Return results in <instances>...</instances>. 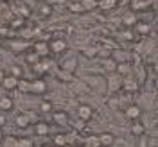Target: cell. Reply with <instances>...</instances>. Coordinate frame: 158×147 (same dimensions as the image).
<instances>
[{"mask_svg":"<svg viewBox=\"0 0 158 147\" xmlns=\"http://www.w3.org/2000/svg\"><path fill=\"white\" fill-rule=\"evenodd\" d=\"M67 49H69V43L63 38H54L49 41V52L52 54H63Z\"/></svg>","mask_w":158,"mask_h":147,"instance_id":"6da1fadb","label":"cell"},{"mask_svg":"<svg viewBox=\"0 0 158 147\" xmlns=\"http://www.w3.org/2000/svg\"><path fill=\"white\" fill-rule=\"evenodd\" d=\"M29 92L31 93H36V95H43V93L47 92V83H45V79H41V77L32 79L29 83Z\"/></svg>","mask_w":158,"mask_h":147,"instance_id":"7a4b0ae2","label":"cell"},{"mask_svg":"<svg viewBox=\"0 0 158 147\" xmlns=\"http://www.w3.org/2000/svg\"><path fill=\"white\" fill-rule=\"evenodd\" d=\"M32 52L34 54H38L40 58H47L49 56V41H45V39H36L34 43H32Z\"/></svg>","mask_w":158,"mask_h":147,"instance_id":"3957f363","label":"cell"},{"mask_svg":"<svg viewBox=\"0 0 158 147\" xmlns=\"http://www.w3.org/2000/svg\"><path fill=\"white\" fill-rule=\"evenodd\" d=\"M92 115H94V109H92V106H88V104H81L77 108V117L79 120H83V122H88L90 118H92Z\"/></svg>","mask_w":158,"mask_h":147,"instance_id":"277c9868","label":"cell"},{"mask_svg":"<svg viewBox=\"0 0 158 147\" xmlns=\"http://www.w3.org/2000/svg\"><path fill=\"white\" fill-rule=\"evenodd\" d=\"M133 31L138 36H148V34H151V25H149L148 22H144V20H138L137 23H135V27H133Z\"/></svg>","mask_w":158,"mask_h":147,"instance_id":"5b68a950","label":"cell"},{"mask_svg":"<svg viewBox=\"0 0 158 147\" xmlns=\"http://www.w3.org/2000/svg\"><path fill=\"white\" fill-rule=\"evenodd\" d=\"M49 133H50V128L45 120H38V122L34 124V135H36V137H47Z\"/></svg>","mask_w":158,"mask_h":147,"instance_id":"8992f818","label":"cell"},{"mask_svg":"<svg viewBox=\"0 0 158 147\" xmlns=\"http://www.w3.org/2000/svg\"><path fill=\"white\" fill-rule=\"evenodd\" d=\"M149 0H131V13H140V11H148L149 9Z\"/></svg>","mask_w":158,"mask_h":147,"instance_id":"52a82bcc","label":"cell"},{"mask_svg":"<svg viewBox=\"0 0 158 147\" xmlns=\"http://www.w3.org/2000/svg\"><path fill=\"white\" fill-rule=\"evenodd\" d=\"M52 120H54L58 126H67V124H69V113H67V111H61V109H59V111H54V113H52Z\"/></svg>","mask_w":158,"mask_h":147,"instance_id":"ba28073f","label":"cell"},{"mask_svg":"<svg viewBox=\"0 0 158 147\" xmlns=\"http://www.w3.org/2000/svg\"><path fill=\"white\" fill-rule=\"evenodd\" d=\"M140 115H142V109H140V106H137V104H129L128 108H126V117H128L129 120H138Z\"/></svg>","mask_w":158,"mask_h":147,"instance_id":"9c48e42d","label":"cell"},{"mask_svg":"<svg viewBox=\"0 0 158 147\" xmlns=\"http://www.w3.org/2000/svg\"><path fill=\"white\" fill-rule=\"evenodd\" d=\"M15 126L20 129H27L31 126V118L25 115V113H18L16 117H15Z\"/></svg>","mask_w":158,"mask_h":147,"instance_id":"30bf717a","label":"cell"},{"mask_svg":"<svg viewBox=\"0 0 158 147\" xmlns=\"http://www.w3.org/2000/svg\"><path fill=\"white\" fill-rule=\"evenodd\" d=\"M115 72H117L120 79L124 77H129V74H131V65H129L128 61H124V63H117V67H115Z\"/></svg>","mask_w":158,"mask_h":147,"instance_id":"8fae6325","label":"cell"},{"mask_svg":"<svg viewBox=\"0 0 158 147\" xmlns=\"http://www.w3.org/2000/svg\"><path fill=\"white\" fill-rule=\"evenodd\" d=\"M97 138H99L101 147H111L115 144V137L111 133H101V135H97Z\"/></svg>","mask_w":158,"mask_h":147,"instance_id":"7c38bea8","label":"cell"},{"mask_svg":"<svg viewBox=\"0 0 158 147\" xmlns=\"http://www.w3.org/2000/svg\"><path fill=\"white\" fill-rule=\"evenodd\" d=\"M138 22V18H137V14L135 13H126L124 14V18H122V25L126 27V29H131V27H135V23Z\"/></svg>","mask_w":158,"mask_h":147,"instance_id":"4fadbf2b","label":"cell"},{"mask_svg":"<svg viewBox=\"0 0 158 147\" xmlns=\"http://www.w3.org/2000/svg\"><path fill=\"white\" fill-rule=\"evenodd\" d=\"M59 67H61V70H63V72L74 74V72H76V68H77V61H76L74 58H70V59H67V61H63Z\"/></svg>","mask_w":158,"mask_h":147,"instance_id":"5bb4252c","label":"cell"},{"mask_svg":"<svg viewBox=\"0 0 158 147\" xmlns=\"http://www.w3.org/2000/svg\"><path fill=\"white\" fill-rule=\"evenodd\" d=\"M81 7L85 13H90V11H95L99 7V0H79Z\"/></svg>","mask_w":158,"mask_h":147,"instance_id":"9a60e30c","label":"cell"},{"mask_svg":"<svg viewBox=\"0 0 158 147\" xmlns=\"http://www.w3.org/2000/svg\"><path fill=\"white\" fill-rule=\"evenodd\" d=\"M18 81L20 79L13 77V76H6L4 81H2V86L6 90H15V88H18Z\"/></svg>","mask_w":158,"mask_h":147,"instance_id":"2e32d148","label":"cell"},{"mask_svg":"<svg viewBox=\"0 0 158 147\" xmlns=\"http://www.w3.org/2000/svg\"><path fill=\"white\" fill-rule=\"evenodd\" d=\"M118 0H99V7L97 9L101 11H113L117 7Z\"/></svg>","mask_w":158,"mask_h":147,"instance_id":"e0dca14e","label":"cell"},{"mask_svg":"<svg viewBox=\"0 0 158 147\" xmlns=\"http://www.w3.org/2000/svg\"><path fill=\"white\" fill-rule=\"evenodd\" d=\"M122 86H124V92H137L138 90V83L137 81H133V79H129V77H124L122 79Z\"/></svg>","mask_w":158,"mask_h":147,"instance_id":"ac0fdd59","label":"cell"},{"mask_svg":"<svg viewBox=\"0 0 158 147\" xmlns=\"http://www.w3.org/2000/svg\"><path fill=\"white\" fill-rule=\"evenodd\" d=\"M146 133V126L140 122V120H133V126H131V135L135 137H142Z\"/></svg>","mask_w":158,"mask_h":147,"instance_id":"d6986e66","label":"cell"},{"mask_svg":"<svg viewBox=\"0 0 158 147\" xmlns=\"http://www.w3.org/2000/svg\"><path fill=\"white\" fill-rule=\"evenodd\" d=\"M0 111H4V113L13 111V99L11 97H2L0 99Z\"/></svg>","mask_w":158,"mask_h":147,"instance_id":"ffe728a7","label":"cell"},{"mask_svg":"<svg viewBox=\"0 0 158 147\" xmlns=\"http://www.w3.org/2000/svg\"><path fill=\"white\" fill-rule=\"evenodd\" d=\"M52 145L56 147H63L65 144H69V138H67V135H63V133H58V135H54V138H52Z\"/></svg>","mask_w":158,"mask_h":147,"instance_id":"44dd1931","label":"cell"},{"mask_svg":"<svg viewBox=\"0 0 158 147\" xmlns=\"http://www.w3.org/2000/svg\"><path fill=\"white\" fill-rule=\"evenodd\" d=\"M9 47L13 50H16V52H18V50H23L25 49V47H27V41H23V39H11L9 41Z\"/></svg>","mask_w":158,"mask_h":147,"instance_id":"7402d4cb","label":"cell"},{"mask_svg":"<svg viewBox=\"0 0 158 147\" xmlns=\"http://www.w3.org/2000/svg\"><path fill=\"white\" fill-rule=\"evenodd\" d=\"M40 56L38 54H34V52H32V50H29V52H27V54H25V63H29L31 67H34V65H38L40 63Z\"/></svg>","mask_w":158,"mask_h":147,"instance_id":"603a6c76","label":"cell"},{"mask_svg":"<svg viewBox=\"0 0 158 147\" xmlns=\"http://www.w3.org/2000/svg\"><path fill=\"white\" fill-rule=\"evenodd\" d=\"M15 147H32V140L27 137H20V138H16Z\"/></svg>","mask_w":158,"mask_h":147,"instance_id":"cb8c5ba5","label":"cell"},{"mask_svg":"<svg viewBox=\"0 0 158 147\" xmlns=\"http://www.w3.org/2000/svg\"><path fill=\"white\" fill-rule=\"evenodd\" d=\"M67 9H69L70 13H74V14H81V13H85L79 2H70L69 6H67Z\"/></svg>","mask_w":158,"mask_h":147,"instance_id":"d4e9b609","label":"cell"},{"mask_svg":"<svg viewBox=\"0 0 158 147\" xmlns=\"http://www.w3.org/2000/svg\"><path fill=\"white\" fill-rule=\"evenodd\" d=\"M18 34H20V39H23V41H27V39H31L32 38V34H34V31L32 29H22L18 31Z\"/></svg>","mask_w":158,"mask_h":147,"instance_id":"484cf974","label":"cell"},{"mask_svg":"<svg viewBox=\"0 0 158 147\" xmlns=\"http://www.w3.org/2000/svg\"><path fill=\"white\" fill-rule=\"evenodd\" d=\"M52 6H50V4H41V6H40V14H41V16H45V18H47V16H50V14H52Z\"/></svg>","mask_w":158,"mask_h":147,"instance_id":"4316f807","label":"cell"},{"mask_svg":"<svg viewBox=\"0 0 158 147\" xmlns=\"http://www.w3.org/2000/svg\"><path fill=\"white\" fill-rule=\"evenodd\" d=\"M52 111V102L50 100H41L40 102V113H50Z\"/></svg>","mask_w":158,"mask_h":147,"instance_id":"83f0119b","label":"cell"},{"mask_svg":"<svg viewBox=\"0 0 158 147\" xmlns=\"http://www.w3.org/2000/svg\"><path fill=\"white\" fill-rule=\"evenodd\" d=\"M23 25H25V20L23 18H13L9 22V27H13V29H22V27H23Z\"/></svg>","mask_w":158,"mask_h":147,"instance_id":"f1b7e54d","label":"cell"},{"mask_svg":"<svg viewBox=\"0 0 158 147\" xmlns=\"http://www.w3.org/2000/svg\"><path fill=\"white\" fill-rule=\"evenodd\" d=\"M122 38L126 39V41H137V34H135V31L126 29L124 32H122Z\"/></svg>","mask_w":158,"mask_h":147,"instance_id":"f546056e","label":"cell"},{"mask_svg":"<svg viewBox=\"0 0 158 147\" xmlns=\"http://www.w3.org/2000/svg\"><path fill=\"white\" fill-rule=\"evenodd\" d=\"M83 54L86 58H97L99 56V47H88L86 50H83Z\"/></svg>","mask_w":158,"mask_h":147,"instance_id":"4dcf8cb0","label":"cell"},{"mask_svg":"<svg viewBox=\"0 0 158 147\" xmlns=\"http://www.w3.org/2000/svg\"><path fill=\"white\" fill-rule=\"evenodd\" d=\"M85 145H86V147H101L97 135H94V137H88V138H86V144H85Z\"/></svg>","mask_w":158,"mask_h":147,"instance_id":"1f68e13d","label":"cell"},{"mask_svg":"<svg viewBox=\"0 0 158 147\" xmlns=\"http://www.w3.org/2000/svg\"><path fill=\"white\" fill-rule=\"evenodd\" d=\"M11 76H13V77H16V79H20L22 76H23V70H22V67H18V65H13V67H11Z\"/></svg>","mask_w":158,"mask_h":147,"instance_id":"d6a6232c","label":"cell"},{"mask_svg":"<svg viewBox=\"0 0 158 147\" xmlns=\"http://www.w3.org/2000/svg\"><path fill=\"white\" fill-rule=\"evenodd\" d=\"M59 81H65V83H72L74 81V77H72V74H69V72H63V70H59Z\"/></svg>","mask_w":158,"mask_h":147,"instance_id":"836d02e7","label":"cell"},{"mask_svg":"<svg viewBox=\"0 0 158 147\" xmlns=\"http://www.w3.org/2000/svg\"><path fill=\"white\" fill-rule=\"evenodd\" d=\"M104 67H106L108 70H111V72H115V67H117V61H115L113 58H106V59H104Z\"/></svg>","mask_w":158,"mask_h":147,"instance_id":"e575fe53","label":"cell"},{"mask_svg":"<svg viewBox=\"0 0 158 147\" xmlns=\"http://www.w3.org/2000/svg\"><path fill=\"white\" fill-rule=\"evenodd\" d=\"M131 58H133V61H135V65L140 63V54H138V52H133V54H131Z\"/></svg>","mask_w":158,"mask_h":147,"instance_id":"d590c367","label":"cell"},{"mask_svg":"<svg viewBox=\"0 0 158 147\" xmlns=\"http://www.w3.org/2000/svg\"><path fill=\"white\" fill-rule=\"evenodd\" d=\"M4 77H6V72L0 68V84H2V81H4Z\"/></svg>","mask_w":158,"mask_h":147,"instance_id":"8d00e7d4","label":"cell"},{"mask_svg":"<svg viewBox=\"0 0 158 147\" xmlns=\"http://www.w3.org/2000/svg\"><path fill=\"white\" fill-rule=\"evenodd\" d=\"M4 140V131H2V128H0V142Z\"/></svg>","mask_w":158,"mask_h":147,"instance_id":"74e56055","label":"cell"},{"mask_svg":"<svg viewBox=\"0 0 158 147\" xmlns=\"http://www.w3.org/2000/svg\"><path fill=\"white\" fill-rule=\"evenodd\" d=\"M41 147H54V145H52V144H43Z\"/></svg>","mask_w":158,"mask_h":147,"instance_id":"f35d334b","label":"cell"},{"mask_svg":"<svg viewBox=\"0 0 158 147\" xmlns=\"http://www.w3.org/2000/svg\"><path fill=\"white\" fill-rule=\"evenodd\" d=\"M63 147H76V145H72V144H65Z\"/></svg>","mask_w":158,"mask_h":147,"instance_id":"ab89813d","label":"cell"},{"mask_svg":"<svg viewBox=\"0 0 158 147\" xmlns=\"http://www.w3.org/2000/svg\"><path fill=\"white\" fill-rule=\"evenodd\" d=\"M38 2H41V4H43V2H45V0H38Z\"/></svg>","mask_w":158,"mask_h":147,"instance_id":"60d3db41","label":"cell"},{"mask_svg":"<svg viewBox=\"0 0 158 147\" xmlns=\"http://www.w3.org/2000/svg\"><path fill=\"white\" fill-rule=\"evenodd\" d=\"M79 147H86V145H79Z\"/></svg>","mask_w":158,"mask_h":147,"instance_id":"b9f144b4","label":"cell"},{"mask_svg":"<svg viewBox=\"0 0 158 147\" xmlns=\"http://www.w3.org/2000/svg\"><path fill=\"white\" fill-rule=\"evenodd\" d=\"M149 2H151V0H149Z\"/></svg>","mask_w":158,"mask_h":147,"instance_id":"7bdbcfd3","label":"cell"}]
</instances>
